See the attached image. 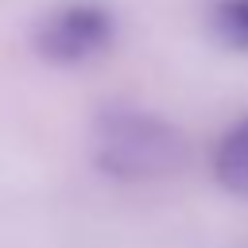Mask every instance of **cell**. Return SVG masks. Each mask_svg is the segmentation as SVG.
Wrapping results in <instances>:
<instances>
[{
    "label": "cell",
    "mask_w": 248,
    "mask_h": 248,
    "mask_svg": "<svg viewBox=\"0 0 248 248\" xmlns=\"http://www.w3.org/2000/svg\"><path fill=\"white\" fill-rule=\"evenodd\" d=\"M89 147H93L97 170H105L108 178H124V182L167 178L190 155L182 132L170 120L147 108H124V105L97 112Z\"/></svg>",
    "instance_id": "obj_1"
},
{
    "label": "cell",
    "mask_w": 248,
    "mask_h": 248,
    "mask_svg": "<svg viewBox=\"0 0 248 248\" xmlns=\"http://www.w3.org/2000/svg\"><path fill=\"white\" fill-rule=\"evenodd\" d=\"M31 43L54 66H81V62H93L105 50H112L116 16H112V8H105L97 0H66L39 16Z\"/></svg>",
    "instance_id": "obj_2"
},
{
    "label": "cell",
    "mask_w": 248,
    "mask_h": 248,
    "mask_svg": "<svg viewBox=\"0 0 248 248\" xmlns=\"http://www.w3.org/2000/svg\"><path fill=\"white\" fill-rule=\"evenodd\" d=\"M213 178L236 194V198H248V116L236 120L213 147Z\"/></svg>",
    "instance_id": "obj_3"
},
{
    "label": "cell",
    "mask_w": 248,
    "mask_h": 248,
    "mask_svg": "<svg viewBox=\"0 0 248 248\" xmlns=\"http://www.w3.org/2000/svg\"><path fill=\"white\" fill-rule=\"evenodd\" d=\"M205 19H209V35L225 50L236 54L248 50V0H213Z\"/></svg>",
    "instance_id": "obj_4"
}]
</instances>
